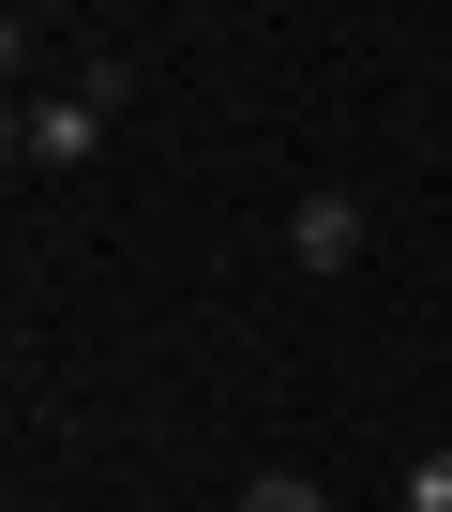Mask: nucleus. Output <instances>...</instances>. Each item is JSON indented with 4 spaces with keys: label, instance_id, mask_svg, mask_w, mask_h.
Masks as SVG:
<instances>
[{
    "label": "nucleus",
    "instance_id": "f257e3e1",
    "mask_svg": "<svg viewBox=\"0 0 452 512\" xmlns=\"http://www.w3.org/2000/svg\"><path fill=\"white\" fill-rule=\"evenodd\" d=\"M362 241H377V211H362L347 181H317V196L287 211V256H302V272H362Z\"/></svg>",
    "mask_w": 452,
    "mask_h": 512
},
{
    "label": "nucleus",
    "instance_id": "f03ea898",
    "mask_svg": "<svg viewBox=\"0 0 452 512\" xmlns=\"http://www.w3.org/2000/svg\"><path fill=\"white\" fill-rule=\"evenodd\" d=\"M91 136H106V91H31L16 106V166H91Z\"/></svg>",
    "mask_w": 452,
    "mask_h": 512
},
{
    "label": "nucleus",
    "instance_id": "7ed1b4c3",
    "mask_svg": "<svg viewBox=\"0 0 452 512\" xmlns=\"http://www.w3.org/2000/svg\"><path fill=\"white\" fill-rule=\"evenodd\" d=\"M392 512H452V437H437V452H407V482H392Z\"/></svg>",
    "mask_w": 452,
    "mask_h": 512
},
{
    "label": "nucleus",
    "instance_id": "20e7f679",
    "mask_svg": "<svg viewBox=\"0 0 452 512\" xmlns=\"http://www.w3.org/2000/svg\"><path fill=\"white\" fill-rule=\"evenodd\" d=\"M242 512H332V497H317V467H257V482H242Z\"/></svg>",
    "mask_w": 452,
    "mask_h": 512
}]
</instances>
